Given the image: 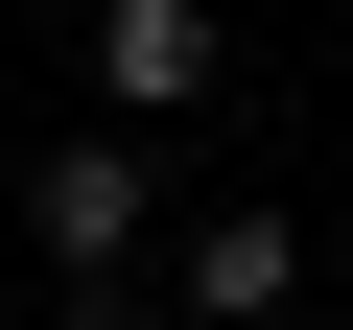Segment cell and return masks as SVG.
Listing matches in <instances>:
<instances>
[{
  "label": "cell",
  "mask_w": 353,
  "mask_h": 330,
  "mask_svg": "<svg viewBox=\"0 0 353 330\" xmlns=\"http://www.w3.org/2000/svg\"><path fill=\"white\" fill-rule=\"evenodd\" d=\"M24 236L71 260V307H141V260H165V165H141L118 118H71V142L24 165Z\"/></svg>",
  "instance_id": "obj_1"
},
{
  "label": "cell",
  "mask_w": 353,
  "mask_h": 330,
  "mask_svg": "<svg viewBox=\"0 0 353 330\" xmlns=\"http://www.w3.org/2000/svg\"><path fill=\"white\" fill-rule=\"evenodd\" d=\"M212 95V0H94V118L141 142V118H189Z\"/></svg>",
  "instance_id": "obj_3"
},
{
  "label": "cell",
  "mask_w": 353,
  "mask_h": 330,
  "mask_svg": "<svg viewBox=\"0 0 353 330\" xmlns=\"http://www.w3.org/2000/svg\"><path fill=\"white\" fill-rule=\"evenodd\" d=\"M165 307H189V330H283L306 307V213H259V189L189 213V236H165Z\"/></svg>",
  "instance_id": "obj_2"
}]
</instances>
